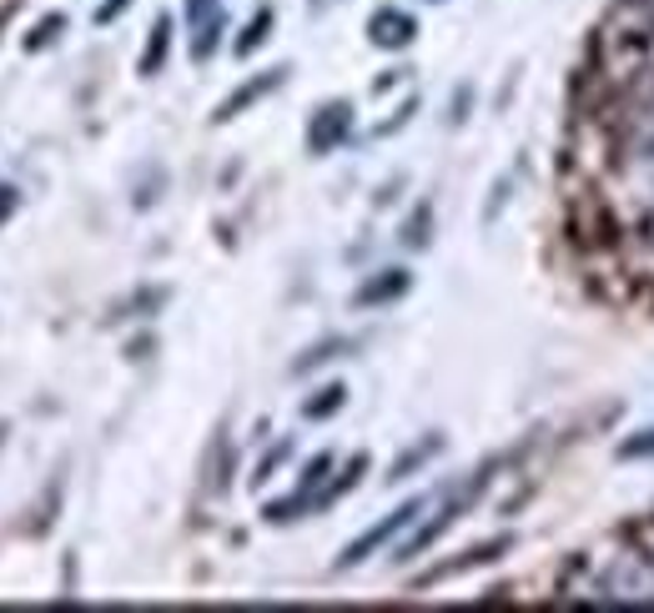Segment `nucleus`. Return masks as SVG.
Here are the masks:
<instances>
[{"label":"nucleus","instance_id":"dca6fc26","mask_svg":"<svg viewBox=\"0 0 654 613\" xmlns=\"http://www.w3.org/2000/svg\"><path fill=\"white\" fill-rule=\"evenodd\" d=\"M287 453H292V443H277V448L257 462V472H252V483H267V478H273V472L282 468V458H287Z\"/></svg>","mask_w":654,"mask_h":613},{"label":"nucleus","instance_id":"f3484780","mask_svg":"<svg viewBox=\"0 0 654 613\" xmlns=\"http://www.w3.org/2000/svg\"><path fill=\"white\" fill-rule=\"evenodd\" d=\"M212 15H222V5L217 0H187V25L197 31V25H207Z\"/></svg>","mask_w":654,"mask_h":613},{"label":"nucleus","instance_id":"0eeeda50","mask_svg":"<svg viewBox=\"0 0 654 613\" xmlns=\"http://www.w3.org/2000/svg\"><path fill=\"white\" fill-rule=\"evenodd\" d=\"M509 548H513V538H488V543H478V548H468L464 558H453V564H439L433 573H423V578H418V589H429V583H443V578H453V573H468V568L499 564Z\"/></svg>","mask_w":654,"mask_h":613},{"label":"nucleus","instance_id":"ddd939ff","mask_svg":"<svg viewBox=\"0 0 654 613\" xmlns=\"http://www.w3.org/2000/svg\"><path fill=\"white\" fill-rule=\"evenodd\" d=\"M614 458H624V462H654V427H640V433L619 437Z\"/></svg>","mask_w":654,"mask_h":613},{"label":"nucleus","instance_id":"412c9836","mask_svg":"<svg viewBox=\"0 0 654 613\" xmlns=\"http://www.w3.org/2000/svg\"><path fill=\"white\" fill-rule=\"evenodd\" d=\"M318 5H328V0H318Z\"/></svg>","mask_w":654,"mask_h":613},{"label":"nucleus","instance_id":"7ed1b4c3","mask_svg":"<svg viewBox=\"0 0 654 613\" xmlns=\"http://www.w3.org/2000/svg\"><path fill=\"white\" fill-rule=\"evenodd\" d=\"M347 136H353V107H347V101H328V107L312 111V121H308V152L312 156L337 152Z\"/></svg>","mask_w":654,"mask_h":613},{"label":"nucleus","instance_id":"a211bd4d","mask_svg":"<svg viewBox=\"0 0 654 613\" xmlns=\"http://www.w3.org/2000/svg\"><path fill=\"white\" fill-rule=\"evenodd\" d=\"M126 5H131V0H101V11H96V21H101V25H107V21H117V15L126 11Z\"/></svg>","mask_w":654,"mask_h":613},{"label":"nucleus","instance_id":"2eb2a0df","mask_svg":"<svg viewBox=\"0 0 654 613\" xmlns=\"http://www.w3.org/2000/svg\"><path fill=\"white\" fill-rule=\"evenodd\" d=\"M429 226H433V207H418L403 226V242L408 247H423V242H429Z\"/></svg>","mask_w":654,"mask_h":613},{"label":"nucleus","instance_id":"aec40b11","mask_svg":"<svg viewBox=\"0 0 654 613\" xmlns=\"http://www.w3.org/2000/svg\"><path fill=\"white\" fill-rule=\"evenodd\" d=\"M0 443H5V427H0Z\"/></svg>","mask_w":654,"mask_h":613},{"label":"nucleus","instance_id":"f257e3e1","mask_svg":"<svg viewBox=\"0 0 654 613\" xmlns=\"http://www.w3.org/2000/svg\"><path fill=\"white\" fill-rule=\"evenodd\" d=\"M484 483H488V468L478 472L474 483H464V488H453V493H448V498H443V503H439V513H433V519L423 523V528H418L413 538L403 543V548H398V564H408V558H423V554H429L433 543H439L443 533H448L453 523H458V519H464V513H468V508L478 503V493H484Z\"/></svg>","mask_w":654,"mask_h":613},{"label":"nucleus","instance_id":"20e7f679","mask_svg":"<svg viewBox=\"0 0 654 613\" xmlns=\"http://www.w3.org/2000/svg\"><path fill=\"white\" fill-rule=\"evenodd\" d=\"M368 41L383 51H408L418 41V21L408 11H398V5H383L368 21Z\"/></svg>","mask_w":654,"mask_h":613},{"label":"nucleus","instance_id":"1a4fd4ad","mask_svg":"<svg viewBox=\"0 0 654 613\" xmlns=\"http://www.w3.org/2000/svg\"><path fill=\"white\" fill-rule=\"evenodd\" d=\"M363 472H368V458H363V453H357V458H347L343 478H333V483L318 488V503H312V513H318V508H328V503H337L343 493H353V488L363 483Z\"/></svg>","mask_w":654,"mask_h":613},{"label":"nucleus","instance_id":"f8f14e48","mask_svg":"<svg viewBox=\"0 0 654 613\" xmlns=\"http://www.w3.org/2000/svg\"><path fill=\"white\" fill-rule=\"evenodd\" d=\"M347 347H353V343H347V337H322V343L312 347V353H302L298 363H292V372H298V378H302V372H312V367H322V363H333V357H343Z\"/></svg>","mask_w":654,"mask_h":613},{"label":"nucleus","instance_id":"423d86ee","mask_svg":"<svg viewBox=\"0 0 654 613\" xmlns=\"http://www.w3.org/2000/svg\"><path fill=\"white\" fill-rule=\"evenodd\" d=\"M408 287H413V271L408 267H383L353 292V306H388V302H398Z\"/></svg>","mask_w":654,"mask_h":613},{"label":"nucleus","instance_id":"4468645a","mask_svg":"<svg viewBox=\"0 0 654 613\" xmlns=\"http://www.w3.org/2000/svg\"><path fill=\"white\" fill-rule=\"evenodd\" d=\"M267 36H273V11H257L247 21V31L237 36V56H252V51H257Z\"/></svg>","mask_w":654,"mask_h":613},{"label":"nucleus","instance_id":"9b49d317","mask_svg":"<svg viewBox=\"0 0 654 613\" xmlns=\"http://www.w3.org/2000/svg\"><path fill=\"white\" fill-rule=\"evenodd\" d=\"M343 402H347V388L343 382H328V388H318V398L302 402V417H308V423H322V417H333Z\"/></svg>","mask_w":654,"mask_h":613},{"label":"nucleus","instance_id":"6ab92c4d","mask_svg":"<svg viewBox=\"0 0 654 613\" xmlns=\"http://www.w3.org/2000/svg\"><path fill=\"white\" fill-rule=\"evenodd\" d=\"M15 201H21V191H15V187H0V222L15 212Z\"/></svg>","mask_w":654,"mask_h":613},{"label":"nucleus","instance_id":"9d476101","mask_svg":"<svg viewBox=\"0 0 654 613\" xmlns=\"http://www.w3.org/2000/svg\"><path fill=\"white\" fill-rule=\"evenodd\" d=\"M167 51H171V15H162V21L152 25V41H146V51H142V76L162 71V66H167Z\"/></svg>","mask_w":654,"mask_h":613},{"label":"nucleus","instance_id":"f03ea898","mask_svg":"<svg viewBox=\"0 0 654 613\" xmlns=\"http://www.w3.org/2000/svg\"><path fill=\"white\" fill-rule=\"evenodd\" d=\"M423 508H429V493H418V498H408V503H398V508L388 513V519H378L368 533H363V538H353V543H347V548H343V558H337V568H357V564H368V558L378 554V548H388V543L398 538V533H403L408 523H413L418 513H423Z\"/></svg>","mask_w":654,"mask_h":613},{"label":"nucleus","instance_id":"39448f33","mask_svg":"<svg viewBox=\"0 0 654 613\" xmlns=\"http://www.w3.org/2000/svg\"><path fill=\"white\" fill-rule=\"evenodd\" d=\"M282 81H287V66H273V71H262V76H252V81H242L237 91H232V96L222 101V107L212 111V121H232V116H242L247 107H257L262 96H273Z\"/></svg>","mask_w":654,"mask_h":613},{"label":"nucleus","instance_id":"6e6552de","mask_svg":"<svg viewBox=\"0 0 654 613\" xmlns=\"http://www.w3.org/2000/svg\"><path fill=\"white\" fill-rule=\"evenodd\" d=\"M439 453H443V433H433V437H423V443H413V448H408L403 458H398V462L388 468V483H403V478H413V472H418V468H429V462L439 458Z\"/></svg>","mask_w":654,"mask_h":613}]
</instances>
